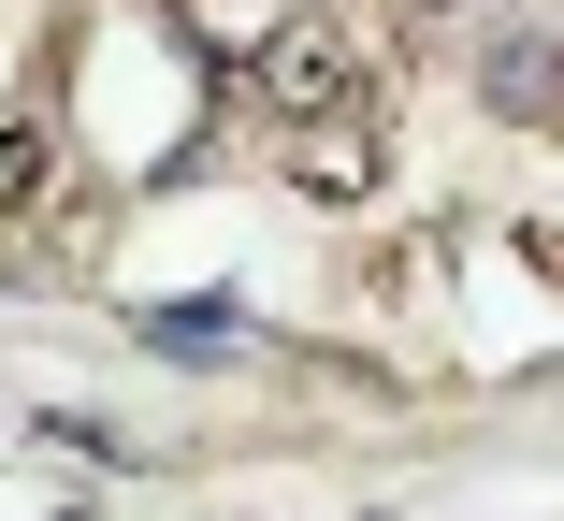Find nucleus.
I'll return each mask as SVG.
<instances>
[{
    "instance_id": "3",
    "label": "nucleus",
    "mask_w": 564,
    "mask_h": 521,
    "mask_svg": "<svg viewBox=\"0 0 564 521\" xmlns=\"http://www.w3.org/2000/svg\"><path fill=\"white\" fill-rule=\"evenodd\" d=\"M44 188H58V131H44V117H15V131H0V232L44 218Z\"/></svg>"
},
{
    "instance_id": "2",
    "label": "nucleus",
    "mask_w": 564,
    "mask_h": 521,
    "mask_svg": "<svg viewBox=\"0 0 564 521\" xmlns=\"http://www.w3.org/2000/svg\"><path fill=\"white\" fill-rule=\"evenodd\" d=\"M290 188L304 203H362L377 188V117H290Z\"/></svg>"
},
{
    "instance_id": "1",
    "label": "nucleus",
    "mask_w": 564,
    "mask_h": 521,
    "mask_svg": "<svg viewBox=\"0 0 564 521\" xmlns=\"http://www.w3.org/2000/svg\"><path fill=\"white\" fill-rule=\"evenodd\" d=\"M275 117H377V44L362 30H333V15H290L275 44H261V73H247Z\"/></svg>"
}]
</instances>
